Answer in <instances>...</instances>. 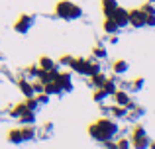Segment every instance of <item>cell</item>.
Wrapping results in <instances>:
<instances>
[{
  "mask_svg": "<svg viewBox=\"0 0 155 149\" xmlns=\"http://www.w3.org/2000/svg\"><path fill=\"white\" fill-rule=\"evenodd\" d=\"M116 131H118L116 122H112V120H108V118L96 120V122L88 128V134H91L96 141H106V139H112L114 135H116Z\"/></svg>",
  "mask_w": 155,
  "mask_h": 149,
  "instance_id": "1",
  "label": "cell"
},
{
  "mask_svg": "<svg viewBox=\"0 0 155 149\" xmlns=\"http://www.w3.org/2000/svg\"><path fill=\"white\" fill-rule=\"evenodd\" d=\"M55 14H57V18L71 22V20L81 18V16H83V10H81V6H77L71 0H59V2L55 4Z\"/></svg>",
  "mask_w": 155,
  "mask_h": 149,
  "instance_id": "2",
  "label": "cell"
},
{
  "mask_svg": "<svg viewBox=\"0 0 155 149\" xmlns=\"http://www.w3.org/2000/svg\"><path fill=\"white\" fill-rule=\"evenodd\" d=\"M71 69H73V71H77L79 75H88V76H91V75L98 73L100 67H98V63L91 61V59H73Z\"/></svg>",
  "mask_w": 155,
  "mask_h": 149,
  "instance_id": "3",
  "label": "cell"
},
{
  "mask_svg": "<svg viewBox=\"0 0 155 149\" xmlns=\"http://www.w3.org/2000/svg\"><path fill=\"white\" fill-rule=\"evenodd\" d=\"M132 143L136 149H147L149 147V138L147 134H145V130L141 126H136L134 128V134H132Z\"/></svg>",
  "mask_w": 155,
  "mask_h": 149,
  "instance_id": "4",
  "label": "cell"
},
{
  "mask_svg": "<svg viewBox=\"0 0 155 149\" xmlns=\"http://www.w3.org/2000/svg\"><path fill=\"white\" fill-rule=\"evenodd\" d=\"M145 12L141 8H134V10H128V18H130V26L134 28H141L145 26Z\"/></svg>",
  "mask_w": 155,
  "mask_h": 149,
  "instance_id": "5",
  "label": "cell"
},
{
  "mask_svg": "<svg viewBox=\"0 0 155 149\" xmlns=\"http://www.w3.org/2000/svg\"><path fill=\"white\" fill-rule=\"evenodd\" d=\"M31 22H34V16L22 14L18 18V22H14V31H18V34H28L30 28H31Z\"/></svg>",
  "mask_w": 155,
  "mask_h": 149,
  "instance_id": "6",
  "label": "cell"
},
{
  "mask_svg": "<svg viewBox=\"0 0 155 149\" xmlns=\"http://www.w3.org/2000/svg\"><path fill=\"white\" fill-rule=\"evenodd\" d=\"M110 18H112L114 22H116L118 26H120V28H124V26H128V24H130L128 10H126V8H122V6H118L116 10L112 12V16H110Z\"/></svg>",
  "mask_w": 155,
  "mask_h": 149,
  "instance_id": "7",
  "label": "cell"
},
{
  "mask_svg": "<svg viewBox=\"0 0 155 149\" xmlns=\"http://www.w3.org/2000/svg\"><path fill=\"white\" fill-rule=\"evenodd\" d=\"M55 80H57V84L61 86V90H71V88H73V80H71V75H69V73H57Z\"/></svg>",
  "mask_w": 155,
  "mask_h": 149,
  "instance_id": "8",
  "label": "cell"
},
{
  "mask_svg": "<svg viewBox=\"0 0 155 149\" xmlns=\"http://www.w3.org/2000/svg\"><path fill=\"white\" fill-rule=\"evenodd\" d=\"M8 141H10V143H24V141H26V139H24V131H22V128L10 130V134H8Z\"/></svg>",
  "mask_w": 155,
  "mask_h": 149,
  "instance_id": "9",
  "label": "cell"
},
{
  "mask_svg": "<svg viewBox=\"0 0 155 149\" xmlns=\"http://www.w3.org/2000/svg\"><path fill=\"white\" fill-rule=\"evenodd\" d=\"M112 96H114V100H116L118 106H128V104H130V94L124 92V90H116Z\"/></svg>",
  "mask_w": 155,
  "mask_h": 149,
  "instance_id": "10",
  "label": "cell"
},
{
  "mask_svg": "<svg viewBox=\"0 0 155 149\" xmlns=\"http://www.w3.org/2000/svg\"><path fill=\"white\" fill-rule=\"evenodd\" d=\"M102 28H104V31H106V34H116V31L120 30V26H118V24L114 22V20L110 18V16H106V20H104Z\"/></svg>",
  "mask_w": 155,
  "mask_h": 149,
  "instance_id": "11",
  "label": "cell"
},
{
  "mask_svg": "<svg viewBox=\"0 0 155 149\" xmlns=\"http://www.w3.org/2000/svg\"><path fill=\"white\" fill-rule=\"evenodd\" d=\"M118 8V2L116 0H102V12L104 16H112V12Z\"/></svg>",
  "mask_w": 155,
  "mask_h": 149,
  "instance_id": "12",
  "label": "cell"
},
{
  "mask_svg": "<svg viewBox=\"0 0 155 149\" xmlns=\"http://www.w3.org/2000/svg\"><path fill=\"white\" fill-rule=\"evenodd\" d=\"M18 86H20V90H22V94L26 96V98H30V96H34V94H35L34 88H31V83H28V80H20Z\"/></svg>",
  "mask_w": 155,
  "mask_h": 149,
  "instance_id": "13",
  "label": "cell"
},
{
  "mask_svg": "<svg viewBox=\"0 0 155 149\" xmlns=\"http://www.w3.org/2000/svg\"><path fill=\"white\" fill-rule=\"evenodd\" d=\"M39 67H41L43 71H55L57 69V67H55V61L49 59V57H41V59H39Z\"/></svg>",
  "mask_w": 155,
  "mask_h": 149,
  "instance_id": "14",
  "label": "cell"
},
{
  "mask_svg": "<svg viewBox=\"0 0 155 149\" xmlns=\"http://www.w3.org/2000/svg\"><path fill=\"white\" fill-rule=\"evenodd\" d=\"M112 69H114V73H116V75H124L126 71H128V63H126L124 59H118V61L112 65Z\"/></svg>",
  "mask_w": 155,
  "mask_h": 149,
  "instance_id": "15",
  "label": "cell"
},
{
  "mask_svg": "<svg viewBox=\"0 0 155 149\" xmlns=\"http://www.w3.org/2000/svg\"><path fill=\"white\" fill-rule=\"evenodd\" d=\"M98 88H104L106 94H114V92L118 90V88H116V83H114L112 79H106L104 83H102V86H98Z\"/></svg>",
  "mask_w": 155,
  "mask_h": 149,
  "instance_id": "16",
  "label": "cell"
},
{
  "mask_svg": "<svg viewBox=\"0 0 155 149\" xmlns=\"http://www.w3.org/2000/svg\"><path fill=\"white\" fill-rule=\"evenodd\" d=\"M26 110H30V108L26 106V102H20V104H16V106L12 108V112H10V114L14 116V118H20V116H22Z\"/></svg>",
  "mask_w": 155,
  "mask_h": 149,
  "instance_id": "17",
  "label": "cell"
},
{
  "mask_svg": "<svg viewBox=\"0 0 155 149\" xmlns=\"http://www.w3.org/2000/svg\"><path fill=\"white\" fill-rule=\"evenodd\" d=\"M104 80H106V76H104V75H100V71H98V73H94V75H91V84H92L94 88L102 86Z\"/></svg>",
  "mask_w": 155,
  "mask_h": 149,
  "instance_id": "18",
  "label": "cell"
},
{
  "mask_svg": "<svg viewBox=\"0 0 155 149\" xmlns=\"http://www.w3.org/2000/svg\"><path fill=\"white\" fill-rule=\"evenodd\" d=\"M18 120H20V122H24V124H31V122L35 120V116H34V110H26V112H24V114L20 116Z\"/></svg>",
  "mask_w": 155,
  "mask_h": 149,
  "instance_id": "19",
  "label": "cell"
},
{
  "mask_svg": "<svg viewBox=\"0 0 155 149\" xmlns=\"http://www.w3.org/2000/svg\"><path fill=\"white\" fill-rule=\"evenodd\" d=\"M22 131H24V139H26V141H28V139H34L35 138V130H34V128H22Z\"/></svg>",
  "mask_w": 155,
  "mask_h": 149,
  "instance_id": "20",
  "label": "cell"
},
{
  "mask_svg": "<svg viewBox=\"0 0 155 149\" xmlns=\"http://www.w3.org/2000/svg\"><path fill=\"white\" fill-rule=\"evenodd\" d=\"M106 96H108V94L104 92V88H96V90H94V100H96V102H102Z\"/></svg>",
  "mask_w": 155,
  "mask_h": 149,
  "instance_id": "21",
  "label": "cell"
},
{
  "mask_svg": "<svg viewBox=\"0 0 155 149\" xmlns=\"http://www.w3.org/2000/svg\"><path fill=\"white\" fill-rule=\"evenodd\" d=\"M92 55H94V57H98V59H102V57H106V49L102 45H98V47H94V49H92Z\"/></svg>",
  "mask_w": 155,
  "mask_h": 149,
  "instance_id": "22",
  "label": "cell"
},
{
  "mask_svg": "<svg viewBox=\"0 0 155 149\" xmlns=\"http://www.w3.org/2000/svg\"><path fill=\"white\" fill-rule=\"evenodd\" d=\"M116 145H118V149H130V139L120 138V139L116 141Z\"/></svg>",
  "mask_w": 155,
  "mask_h": 149,
  "instance_id": "23",
  "label": "cell"
},
{
  "mask_svg": "<svg viewBox=\"0 0 155 149\" xmlns=\"http://www.w3.org/2000/svg\"><path fill=\"white\" fill-rule=\"evenodd\" d=\"M140 8H141V10L145 12V14H155V6H153L151 2H145L143 6H140Z\"/></svg>",
  "mask_w": 155,
  "mask_h": 149,
  "instance_id": "24",
  "label": "cell"
},
{
  "mask_svg": "<svg viewBox=\"0 0 155 149\" xmlns=\"http://www.w3.org/2000/svg\"><path fill=\"white\" fill-rule=\"evenodd\" d=\"M31 88H34V92H43V83L41 80H35V83H31Z\"/></svg>",
  "mask_w": 155,
  "mask_h": 149,
  "instance_id": "25",
  "label": "cell"
},
{
  "mask_svg": "<svg viewBox=\"0 0 155 149\" xmlns=\"http://www.w3.org/2000/svg\"><path fill=\"white\" fill-rule=\"evenodd\" d=\"M141 83H143V79H136L132 83V88H134V90H140V88H141Z\"/></svg>",
  "mask_w": 155,
  "mask_h": 149,
  "instance_id": "26",
  "label": "cell"
},
{
  "mask_svg": "<svg viewBox=\"0 0 155 149\" xmlns=\"http://www.w3.org/2000/svg\"><path fill=\"white\" fill-rule=\"evenodd\" d=\"M102 143H104L106 149H118V145H116L114 141H110V139H106V141H102Z\"/></svg>",
  "mask_w": 155,
  "mask_h": 149,
  "instance_id": "27",
  "label": "cell"
},
{
  "mask_svg": "<svg viewBox=\"0 0 155 149\" xmlns=\"http://www.w3.org/2000/svg\"><path fill=\"white\" fill-rule=\"evenodd\" d=\"M61 63H63V65H69V67H71L73 57H69V55H67V57H63V59H61Z\"/></svg>",
  "mask_w": 155,
  "mask_h": 149,
  "instance_id": "28",
  "label": "cell"
},
{
  "mask_svg": "<svg viewBox=\"0 0 155 149\" xmlns=\"http://www.w3.org/2000/svg\"><path fill=\"white\" fill-rule=\"evenodd\" d=\"M149 147H151V149H155V141H149Z\"/></svg>",
  "mask_w": 155,
  "mask_h": 149,
  "instance_id": "29",
  "label": "cell"
},
{
  "mask_svg": "<svg viewBox=\"0 0 155 149\" xmlns=\"http://www.w3.org/2000/svg\"><path fill=\"white\" fill-rule=\"evenodd\" d=\"M147 2H151V4H153V2H155V0H147Z\"/></svg>",
  "mask_w": 155,
  "mask_h": 149,
  "instance_id": "30",
  "label": "cell"
}]
</instances>
